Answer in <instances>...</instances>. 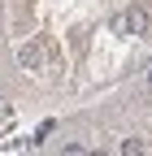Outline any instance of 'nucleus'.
<instances>
[{
  "label": "nucleus",
  "instance_id": "obj_1",
  "mask_svg": "<svg viewBox=\"0 0 152 156\" xmlns=\"http://www.w3.org/2000/svg\"><path fill=\"white\" fill-rule=\"evenodd\" d=\"M143 26H148L143 9H130V13H122V17H118V30H143Z\"/></svg>",
  "mask_w": 152,
  "mask_h": 156
},
{
  "label": "nucleus",
  "instance_id": "obj_2",
  "mask_svg": "<svg viewBox=\"0 0 152 156\" xmlns=\"http://www.w3.org/2000/svg\"><path fill=\"white\" fill-rule=\"evenodd\" d=\"M17 61H22L26 69H39V44H26V48H17Z\"/></svg>",
  "mask_w": 152,
  "mask_h": 156
},
{
  "label": "nucleus",
  "instance_id": "obj_3",
  "mask_svg": "<svg viewBox=\"0 0 152 156\" xmlns=\"http://www.w3.org/2000/svg\"><path fill=\"white\" fill-rule=\"evenodd\" d=\"M148 78H152V74H148Z\"/></svg>",
  "mask_w": 152,
  "mask_h": 156
}]
</instances>
